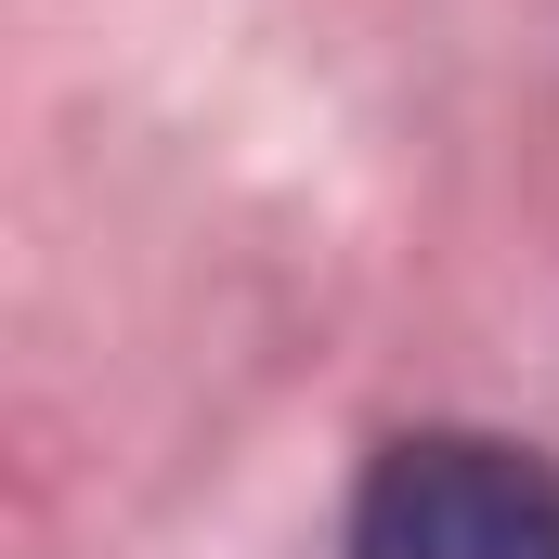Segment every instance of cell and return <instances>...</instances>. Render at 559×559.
I'll use <instances>...</instances> for the list:
<instances>
[{
	"label": "cell",
	"instance_id": "cell-1",
	"mask_svg": "<svg viewBox=\"0 0 559 559\" xmlns=\"http://www.w3.org/2000/svg\"><path fill=\"white\" fill-rule=\"evenodd\" d=\"M352 559H559V468L495 429H417L365 468Z\"/></svg>",
	"mask_w": 559,
	"mask_h": 559
}]
</instances>
